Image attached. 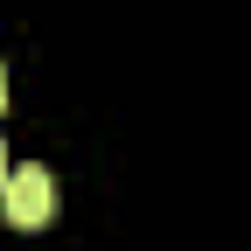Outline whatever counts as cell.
<instances>
[{
    "mask_svg": "<svg viewBox=\"0 0 251 251\" xmlns=\"http://www.w3.org/2000/svg\"><path fill=\"white\" fill-rule=\"evenodd\" d=\"M0 202H7V224L35 230V224H49V216H56V175H49L42 161H14L7 188H0Z\"/></svg>",
    "mask_w": 251,
    "mask_h": 251,
    "instance_id": "cell-1",
    "label": "cell"
},
{
    "mask_svg": "<svg viewBox=\"0 0 251 251\" xmlns=\"http://www.w3.org/2000/svg\"><path fill=\"white\" fill-rule=\"evenodd\" d=\"M7 175H14V161H7V147H0V188H7Z\"/></svg>",
    "mask_w": 251,
    "mask_h": 251,
    "instance_id": "cell-2",
    "label": "cell"
},
{
    "mask_svg": "<svg viewBox=\"0 0 251 251\" xmlns=\"http://www.w3.org/2000/svg\"><path fill=\"white\" fill-rule=\"evenodd\" d=\"M0 105H7V70H0Z\"/></svg>",
    "mask_w": 251,
    "mask_h": 251,
    "instance_id": "cell-3",
    "label": "cell"
}]
</instances>
